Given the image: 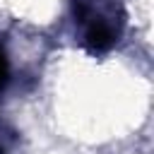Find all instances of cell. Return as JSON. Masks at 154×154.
<instances>
[{"label":"cell","mask_w":154,"mask_h":154,"mask_svg":"<svg viewBox=\"0 0 154 154\" xmlns=\"http://www.w3.org/2000/svg\"><path fill=\"white\" fill-rule=\"evenodd\" d=\"M116 41V34L111 29L108 22L103 19H94L87 29V36H84V43H87V51L89 53H106Z\"/></svg>","instance_id":"1"},{"label":"cell","mask_w":154,"mask_h":154,"mask_svg":"<svg viewBox=\"0 0 154 154\" xmlns=\"http://www.w3.org/2000/svg\"><path fill=\"white\" fill-rule=\"evenodd\" d=\"M7 79H10V60H7L5 48L0 46V89L7 84Z\"/></svg>","instance_id":"2"}]
</instances>
